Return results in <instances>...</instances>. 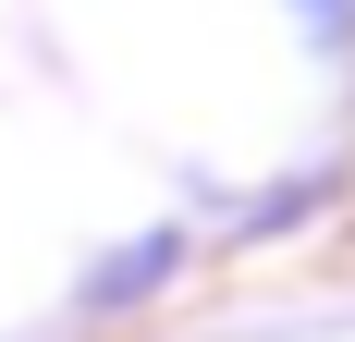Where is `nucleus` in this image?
I'll list each match as a JSON object with an SVG mask.
<instances>
[{"instance_id": "obj_2", "label": "nucleus", "mask_w": 355, "mask_h": 342, "mask_svg": "<svg viewBox=\"0 0 355 342\" xmlns=\"http://www.w3.org/2000/svg\"><path fill=\"white\" fill-rule=\"evenodd\" d=\"M294 12H306V37H343L355 25V0H294Z\"/></svg>"}, {"instance_id": "obj_1", "label": "nucleus", "mask_w": 355, "mask_h": 342, "mask_svg": "<svg viewBox=\"0 0 355 342\" xmlns=\"http://www.w3.org/2000/svg\"><path fill=\"white\" fill-rule=\"evenodd\" d=\"M172 269H184V233H135V244H110L98 269L73 281V306H86V318H123V306H147Z\"/></svg>"}]
</instances>
